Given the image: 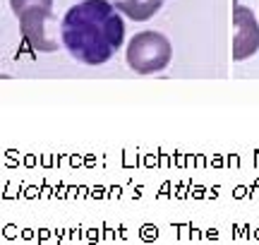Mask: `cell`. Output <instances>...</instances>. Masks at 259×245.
Masks as SVG:
<instances>
[{
	"mask_svg": "<svg viewBox=\"0 0 259 245\" xmlns=\"http://www.w3.org/2000/svg\"><path fill=\"white\" fill-rule=\"evenodd\" d=\"M173 46L161 31H139L127 44V65L137 75H154L168 67Z\"/></svg>",
	"mask_w": 259,
	"mask_h": 245,
	"instance_id": "cell-3",
	"label": "cell"
},
{
	"mask_svg": "<svg viewBox=\"0 0 259 245\" xmlns=\"http://www.w3.org/2000/svg\"><path fill=\"white\" fill-rule=\"evenodd\" d=\"M233 60H245L259 51V24L250 8H233Z\"/></svg>",
	"mask_w": 259,
	"mask_h": 245,
	"instance_id": "cell-4",
	"label": "cell"
},
{
	"mask_svg": "<svg viewBox=\"0 0 259 245\" xmlns=\"http://www.w3.org/2000/svg\"><path fill=\"white\" fill-rule=\"evenodd\" d=\"M115 8L120 10L127 19H135V22H147L156 15L158 10L163 8L166 0H111Z\"/></svg>",
	"mask_w": 259,
	"mask_h": 245,
	"instance_id": "cell-5",
	"label": "cell"
},
{
	"mask_svg": "<svg viewBox=\"0 0 259 245\" xmlns=\"http://www.w3.org/2000/svg\"><path fill=\"white\" fill-rule=\"evenodd\" d=\"M60 41L77 63L103 65L125 41V19L111 0H82L65 12Z\"/></svg>",
	"mask_w": 259,
	"mask_h": 245,
	"instance_id": "cell-1",
	"label": "cell"
},
{
	"mask_svg": "<svg viewBox=\"0 0 259 245\" xmlns=\"http://www.w3.org/2000/svg\"><path fill=\"white\" fill-rule=\"evenodd\" d=\"M10 8L19 19L22 36L34 51H56L58 44L48 34L53 19V0H10Z\"/></svg>",
	"mask_w": 259,
	"mask_h": 245,
	"instance_id": "cell-2",
	"label": "cell"
}]
</instances>
